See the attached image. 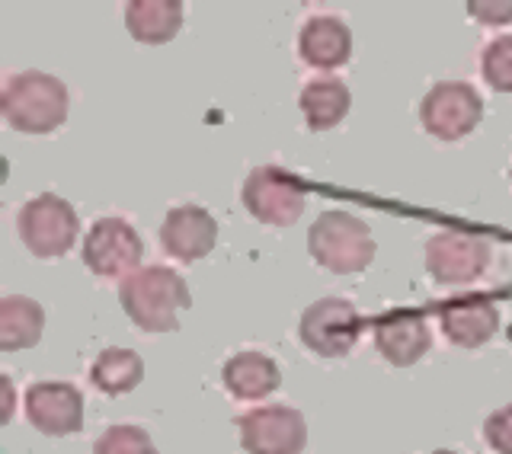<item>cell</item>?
I'll use <instances>...</instances> for the list:
<instances>
[{"label":"cell","instance_id":"6da1fadb","mask_svg":"<svg viewBox=\"0 0 512 454\" xmlns=\"http://www.w3.org/2000/svg\"><path fill=\"white\" fill-rule=\"evenodd\" d=\"M119 304L141 333H173L192 295L170 266H141L119 282Z\"/></svg>","mask_w":512,"mask_h":454},{"label":"cell","instance_id":"7a4b0ae2","mask_svg":"<svg viewBox=\"0 0 512 454\" xmlns=\"http://www.w3.org/2000/svg\"><path fill=\"white\" fill-rule=\"evenodd\" d=\"M71 109L68 87L45 71L10 74L0 90V112L10 128L26 135H52L64 125Z\"/></svg>","mask_w":512,"mask_h":454},{"label":"cell","instance_id":"3957f363","mask_svg":"<svg viewBox=\"0 0 512 454\" xmlns=\"http://www.w3.org/2000/svg\"><path fill=\"white\" fill-rule=\"evenodd\" d=\"M308 250L317 266L333 275H356L372 266L375 237L368 224L349 212H324L308 231Z\"/></svg>","mask_w":512,"mask_h":454},{"label":"cell","instance_id":"277c9868","mask_svg":"<svg viewBox=\"0 0 512 454\" xmlns=\"http://www.w3.org/2000/svg\"><path fill=\"white\" fill-rule=\"evenodd\" d=\"M365 330V317L346 298H320L298 320L301 346L320 359H346Z\"/></svg>","mask_w":512,"mask_h":454},{"label":"cell","instance_id":"5b68a950","mask_svg":"<svg viewBox=\"0 0 512 454\" xmlns=\"http://www.w3.org/2000/svg\"><path fill=\"white\" fill-rule=\"evenodd\" d=\"M77 212L68 199L55 196V192H42V196L29 199L20 215H16V231L26 243V250L39 259H61L74 250L77 243Z\"/></svg>","mask_w":512,"mask_h":454},{"label":"cell","instance_id":"8992f818","mask_svg":"<svg viewBox=\"0 0 512 454\" xmlns=\"http://www.w3.org/2000/svg\"><path fill=\"white\" fill-rule=\"evenodd\" d=\"M240 199H244V208L260 224L288 227L301 218L304 205H308V192H304V183L292 170L266 164L250 170L244 189H240Z\"/></svg>","mask_w":512,"mask_h":454},{"label":"cell","instance_id":"52a82bcc","mask_svg":"<svg viewBox=\"0 0 512 454\" xmlns=\"http://www.w3.org/2000/svg\"><path fill=\"white\" fill-rule=\"evenodd\" d=\"M484 119V100L464 80H442L432 87L420 103V122L426 135L439 141L468 138Z\"/></svg>","mask_w":512,"mask_h":454},{"label":"cell","instance_id":"ba28073f","mask_svg":"<svg viewBox=\"0 0 512 454\" xmlns=\"http://www.w3.org/2000/svg\"><path fill=\"white\" fill-rule=\"evenodd\" d=\"M237 432L247 454H301L308 445V419L285 403L247 410L237 419Z\"/></svg>","mask_w":512,"mask_h":454},{"label":"cell","instance_id":"9c48e42d","mask_svg":"<svg viewBox=\"0 0 512 454\" xmlns=\"http://www.w3.org/2000/svg\"><path fill=\"white\" fill-rule=\"evenodd\" d=\"M84 266L100 279H125L141 269L144 243L125 218H96L84 237Z\"/></svg>","mask_w":512,"mask_h":454},{"label":"cell","instance_id":"30bf717a","mask_svg":"<svg viewBox=\"0 0 512 454\" xmlns=\"http://www.w3.org/2000/svg\"><path fill=\"white\" fill-rule=\"evenodd\" d=\"M490 266V243L477 234L442 231L426 240V272L439 285H471Z\"/></svg>","mask_w":512,"mask_h":454},{"label":"cell","instance_id":"8fae6325","mask_svg":"<svg viewBox=\"0 0 512 454\" xmlns=\"http://www.w3.org/2000/svg\"><path fill=\"white\" fill-rule=\"evenodd\" d=\"M23 407L29 426L48 435V439H64V435L84 429V394L71 381L29 384Z\"/></svg>","mask_w":512,"mask_h":454},{"label":"cell","instance_id":"7c38bea8","mask_svg":"<svg viewBox=\"0 0 512 454\" xmlns=\"http://www.w3.org/2000/svg\"><path fill=\"white\" fill-rule=\"evenodd\" d=\"M375 349L394 368H410L432 349V330L420 311L394 307L375 320Z\"/></svg>","mask_w":512,"mask_h":454},{"label":"cell","instance_id":"4fadbf2b","mask_svg":"<svg viewBox=\"0 0 512 454\" xmlns=\"http://www.w3.org/2000/svg\"><path fill=\"white\" fill-rule=\"evenodd\" d=\"M218 243V221L202 205H176L160 224V247L180 263H199Z\"/></svg>","mask_w":512,"mask_h":454},{"label":"cell","instance_id":"5bb4252c","mask_svg":"<svg viewBox=\"0 0 512 454\" xmlns=\"http://www.w3.org/2000/svg\"><path fill=\"white\" fill-rule=\"evenodd\" d=\"M442 336L458 349H480L500 330V307L484 295L448 298L439 307Z\"/></svg>","mask_w":512,"mask_h":454},{"label":"cell","instance_id":"9a60e30c","mask_svg":"<svg viewBox=\"0 0 512 454\" xmlns=\"http://www.w3.org/2000/svg\"><path fill=\"white\" fill-rule=\"evenodd\" d=\"M298 55L308 68L333 71L352 58V29L340 16L317 13L298 32Z\"/></svg>","mask_w":512,"mask_h":454},{"label":"cell","instance_id":"2e32d148","mask_svg":"<svg viewBox=\"0 0 512 454\" xmlns=\"http://www.w3.org/2000/svg\"><path fill=\"white\" fill-rule=\"evenodd\" d=\"M221 384L237 400H266L279 391L282 368L260 349H240L221 365Z\"/></svg>","mask_w":512,"mask_h":454},{"label":"cell","instance_id":"e0dca14e","mask_svg":"<svg viewBox=\"0 0 512 454\" xmlns=\"http://www.w3.org/2000/svg\"><path fill=\"white\" fill-rule=\"evenodd\" d=\"M183 13L180 0H132L125 4L128 36L141 45H164L183 29Z\"/></svg>","mask_w":512,"mask_h":454},{"label":"cell","instance_id":"ac0fdd59","mask_svg":"<svg viewBox=\"0 0 512 454\" xmlns=\"http://www.w3.org/2000/svg\"><path fill=\"white\" fill-rule=\"evenodd\" d=\"M298 106L311 132H330V128H336L346 119L352 96L340 77H317L301 87Z\"/></svg>","mask_w":512,"mask_h":454},{"label":"cell","instance_id":"d6986e66","mask_svg":"<svg viewBox=\"0 0 512 454\" xmlns=\"http://www.w3.org/2000/svg\"><path fill=\"white\" fill-rule=\"evenodd\" d=\"M45 333V311L26 295H7L0 301V349L20 352L39 346Z\"/></svg>","mask_w":512,"mask_h":454},{"label":"cell","instance_id":"ffe728a7","mask_svg":"<svg viewBox=\"0 0 512 454\" xmlns=\"http://www.w3.org/2000/svg\"><path fill=\"white\" fill-rule=\"evenodd\" d=\"M144 378V362L141 355L122 346H109L93 359L90 365V384L106 397H122L132 394Z\"/></svg>","mask_w":512,"mask_h":454},{"label":"cell","instance_id":"44dd1931","mask_svg":"<svg viewBox=\"0 0 512 454\" xmlns=\"http://www.w3.org/2000/svg\"><path fill=\"white\" fill-rule=\"evenodd\" d=\"M93 454H157V445L148 429L135 423H119L103 429V435H96Z\"/></svg>","mask_w":512,"mask_h":454},{"label":"cell","instance_id":"7402d4cb","mask_svg":"<svg viewBox=\"0 0 512 454\" xmlns=\"http://www.w3.org/2000/svg\"><path fill=\"white\" fill-rule=\"evenodd\" d=\"M480 77L496 93L512 96V36H496L480 52Z\"/></svg>","mask_w":512,"mask_h":454},{"label":"cell","instance_id":"603a6c76","mask_svg":"<svg viewBox=\"0 0 512 454\" xmlns=\"http://www.w3.org/2000/svg\"><path fill=\"white\" fill-rule=\"evenodd\" d=\"M484 442L493 454H512V403L509 407H500L493 410L487 419H484Z\"/></svg>","mask_w":512,"mask_h":454},{"label":"cell","instance_id":"cb8c5ba5","mask_svg":"<svg viewBox=\"0 0 512 454\" xmlns=\"http://www.w3.org/2000/svg\"><path fill=\"white\" fill-rule=\"evenodd\" d=\"M468 13L484 26H506L512 23V0H474L468 4Z\"/></svg>","mask_w":512,"mask_h":454},{"label":"cell","instance_id":"d4e9b609","mask_svg":"<svg viewBox=\"0 0 512 454\" xmlns=\"http://www.w3.org/2000/svg\"><path fill=\"white\" fill-rule=\"evenodd\" d=\"M0 384H4V413H0V419H4V423H10L13 419V384H10V375H0Z\"/></svg>","mask_w":512,"mask_h":454},{"label":"cell","instance_id":"484cf974","mask_svg":"<svg viewBox=\"0 0 512 454\" xmlns=\"http://www.w3.org/2000/svg\"><path fill=\"white\" fill-rule=\"evenodd\" d=\"M429 454H461V451H455V448H436V451H429Z\"/></svg>","mask_w":512,"mask_h":454},{"label":"cell","instance_id":"4316f807","mask_svg":"<svg viewBox=\"0 0 512 454\" xmlns=\"http://www.w3.org/2000/svg\"><path fill=\"white\" fill-rule=\"evenodd\" d=\"M509 180H512V170H509Z\"/></svg>","mask_w":512,"mask_h":454}]
</instances>
